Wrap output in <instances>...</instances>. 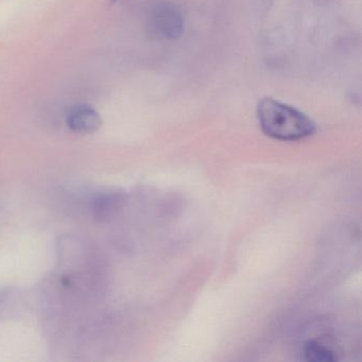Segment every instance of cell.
<instances>
[{
	"label": "cell",
	"mask_w": 362,
	"mask_h": 362,
	"mask_svg": "<svg viewBox=\"0 0 362 362\" xmlns=\"http://www.w3.org/2000/svg\"><path fill=\"white\" fill-rule=\"evenodd\" d=\"M257 118L262 132L277 141H300L317 130L308 116L272 98H264L258 103Z\"/></svg>",
	"instance_id": "cell-1"
},
{
	"label": "cell",
	"mask_w": 362,
	"mask_h": 362,
	"mask_svg": "<svg viewBox=\"0 0 362 362\" xmlns=\"http://www.w3.org/2000/svg\"><path fill=\"white\" fill-rule=\"evenodd\" d=\"M149 28L160 39H177L183 35V16L175 5L163 4L152 10L149 18Z\"/></svg>",
	"instance_id": "cell-2"
},
{
	"label": "cell",
	"mask_w": 362,
	"mask_h": 362,
	"mask_svg": "<svg viewBox=\"0 0 362 362\" xmlns=\"http://www.w3.org/2000/svg\"><path fill=\"white\" fill-rule=\"evenodd\" d=\"M67 126L79 134H92L101 126L99 114L88 105H78L71 110L67 116Z\"/></svg>",
	"instance_id": "cell-3"
},
{
	"label": "cell",
	"mask_w": 362,
	"mask_h": 362,
	"mask_svg": "<svg viewBox=\"0 0 362 362\" xmlns=\"http://www.w3.org/2000/svg\"><path fill=\"white\" fill-rule=\"evenodd\" d=\"M124 201V197L118 192L99 194L92 201L93 217L99 222L107 221L119 211Z\"/></svg>",
	"instance_id": "cell-4"
},
{
	"label": "cell",
	"mask_w": 362,
	"mask_h": 362,
	"mask_svg": "<svg viewBox=\"0 0 362 362\" xmlns=\"http://www.w3.org/2000/svg\"><path fill=\"white\" fill-rule=\"evenodd\" d=\"M304 357L309 362H334L339 359L336 351L317 341L305 344Z\"/></svg>",
	"instance_id": "cell-5"
}]
</instances>
